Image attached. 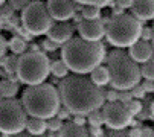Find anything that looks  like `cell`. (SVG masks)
<instances>
[{
  "label": "cell",
  "instance_id": "obj_32",
  "mask_svg": "<svg viewBox=\"0 0 154 137\" xmlns=\"http://www.w3.org/2000/svg\"><path fill=\"white\" fill-rule=\"evenodd\" d=\"M105 101H107V102H115V101H119V90L112 88V90L105 91Z\"/></svg>",
  "mask_w": 154,
  "mask_h": 137
},
{
  "label": "cell",
  "instance_id": "obj_46",
  "mask_svg": "<svg viewBox=\"0 0 154 137\" xmlns=\"http://www.w3.org/2000/svg\"><path fill=\"white\" fill-rule=\"evenodd\" d=\"M5 2H6V0H0V5H3Z\"/></svg>",
  "mask_w": 154,
  "mask_h": 137
},
{
  "label": "cell",
  "instance_id": "obj_22",
  "mask_svg": "<svg viewBox=\"0 0 154 137\" xmlns=\"http://www.w3.org/2000/svg\"><path fill=\"white\" fill-rule=\"evenodd\" d=\"M17 64H18V55H15V53H12L9 56H5L2 59V65L5 68V72H8L9 75L17 73Z\"/></svg>",
  "mask_w": 154,
  "mask_h": 137
},
{
  "label": "cell",
  "instance_id": "obj_31",
  "mask_svg": "<svg viewBox=\"0 0 154 137\" xmlns=\"http://www.w3.org/2000/svg\"><path fill=\"white\" fill-rule=\"evenodd\" d=\"M8 2L14 6V9L15 11H23L32 0H8Z\"/></svg>",
  "mask_w": 154,
  "mask_h": 137
},
{
  "label": "cell",
  "instance_id": "obj_39",
  "mask_svg": "<svg viewBox=\"0 0 154 137\" xmlns=\"http://www.w3.org/2000/svg\"><path fill=\"white\" fill-rule=\"evenodd\" d=\"M89 134L95 135V137H99V135H104V129H102V126H90Z\"/></svg>",
  "mask_w": 154,
  "mask_h": 137
},
{
  "label": "cell",
  "instance_id": "obj_28",
  "mask_svg": "<svg viewBox=\"0 0 154 137\" xmlns=\"http://www.w3.org/2000/svg\"><path fill=\"white\" fill-rule=\"evenodd\" d=\"M76 3H81V5H96V6H110L115 0H75Z\"/></svg>",
  "mask_w": 154,
  "mask_h": 137
},
{
  "label": "cell",
  "instance_id": "obj_15",
  "mask_svg": "<svg viewBox=\"0 0 154 137\" xmlns=\"http://www.w3.org/2000/svg\"><path fill=\"white\" fill-rule=\"evenodd\" d=\"M26 129L29 134L34 135H41L48 131V120L46 119H41V117H34L31 116V119H28V125Z\"/></svg>",
  "mask_w": 154,
  "mask_h": 137
},
{
  "label": "cell",
  "instance_id": "obj_12",
  "mask_svg": "<svg viewBox=\"0 0 154 137\" xmlns=\"http://www.w3.org/2000/svg\"><path fill=\"white\" fill-rule=\"evenodd\" d=\"M75 29H76V25L69 23L67 20H66V21H57V23L52 25V28L48 31V38H51L55 43H58L60 46H63L64 43H67L73 37Z\"/></svg>",
  "mask_w": 154,
  "mask_h": 137
},
{
  "label": "cell",
  "instance_id": "obj_33",
  "mask_svg": "<svg viewBox=\"0 0 154 137\" xmlns=\"http://www.w3.org/2000/svg\"><path fill=\"white\" fill-rule=\"evenodd\" d=\"M133 99V93H131V90H119V101L127 104Z\"/></svg>",
  "mask_w": 154,
  "mask_h": 137
},
{
  "label": "cell",
  "instance_id": "obj_38",
  "mask_svg": "<svg viewBox=\"0 0 154 137\" xmlns=\"http://www.w3.org/2000/svg\"><path fill=\"white\" fill-rule=\"evenodd\" d=\"M115 3H116L118 6H121V8L127 9V8H131V6H133L134 0H115Z\"/></svg>",
  "mask_w": 154,
  "mask_h": 137
},
{
  "label": "cell",
  "instance_id": "obj_26",
  "mask_svg": "<svg viewBox=\"0 0 154 137\" xmlns=\"http://www.w3.org/2000/svg\"><path fill=\"white\" fill-rule=\"evenodd\" d=\"M127 107H128L130 113L133 114V116H139V114L142 113V110H143V105H142L140 99H136V98H133L130 102H127Z\"/></svg>",
  "mask_w": 154,
  "mask_h": 137
},
{
  "label": "cell",
  "instance_id": "obj_3",
  "mask_svg": "<svg viewBox=\"0 0 154 137\" xmlns=\"http://www.w3.org/2000/svg\"><path fill=\"white\" fill-rule=\"evenodd\" d=\"M21 102H23L29 116L41 119H51L57 116L63 104L60 90H57V87L49 82L29 85L23 91Z\"/></svg>",
  "mask_w": 154,
  "mask_h": 137
},
{
  "label": "cell",
  "instance_id": "obj_9",
  "mask_svg": "<svg viewBox=\"0 0 154 137\" xmlns=\"http://www.w3.org/2000/svg\"><path fill=\"white\" fill-rule=\"evenodd\" d=\"M102 113H104L105 125L110 129H125L127 126L131 125V120L134 117L133 114L130 113L127 104H124L121 101L104 104Z\"/></svg>",
  "mask_w": 154,
  "mask_h": 137
},
{
  "label": "cell",
  "instance_id": "obj_13",
  "mask_svg": "<svg viewBox=\"0 0 154 137\" xmlns=\"http://www.w3.org/2000/svg\"><path fill=\"white\" fill-rule=\"evenodd\" d=\"M128 53L131 55L136 62H146L148 59H151L154 56V46L152 41H146V40H139L136 41L133 46H130Z\"/></svg>",
  "mask_w": 154,
  "mask_h": 137
},
{
  "label": "cell",
  "instance_id": "obj_47",
  "mask_svg": "<svg viewBox=\"0 0 154 137\" xmlns=\"http://www.w3.org/2000/svg\"><path fill=\"white\" fill-rule=\"evenodd\" d=\"M152 29H154V25H152ZM152 46H154V37H152Z\"/></svg>",
  "mask_w": 154,
  "mask_h": 137
},
{
  "label": "cell",
  "instance_id": "obj_7",
  "mask_svg": "<svg viewBox=\"0 0 154 137\" xmlns=\"http://www.w3.org/2000/svg\"><path fill=\"white\" fill-rule=\"evenodd\" d=\"M28 125V111L20 102L12 98L0 99V132L5 135L21 134Z\"/></svg>",
  "mask_w": 154,
  "mask_h": 137
},
{
  "label": "cell",
  "instance_id": "obj_8",
  "mask_svg": "<svg viewBox=\"0 0 154 137\" xmlns=\"http://www.w3.org/2000/svg\"><path fill=\"white\" fill-rule=\"evenodd\" d=\"M54 17L49 12L48 3L43 0H32V2L21 11V25H23L32 35H43L54 25Z\"/></svg>",
  "mask_w": 154,
  "mask_h": 137
},
{
  "label": "cell",
  "instance_id": "obj_21",
  "mask_svg": "<svg viewBox=\"0 0 154 137\" xmlns=\"http://www.w3.org/2000/svg\"><path fill=\"white\" fill-rule=\"evenodd\" d=\"M87 123L90 126H102L105 125V119H104V113L102 110H93L90 114H87Z\"/></svg>",
  "mask_w": 154,
  "mask_h": 137
},
{
  "label": "cell",
  "instance_id": "obj_6",
  "mask_svg": "<svg viewBox=\"0 0 154 137\" xmlns=\"http://www.w3.org/2000/svg\"><path fill=\"white\" fill-rule=\"evenodd\" d=\"M51 58L41 50H26L18 55L17 78L28 85L41 84L51 75Z\"/></svg>",
  "mask_w": 154,
  "mask_h": 137
},
{
  "label": "cell",
  "instance_id": "obj_1",
  "mask_svg": "<svg viewBox=\"0 0 154 137\" xmlns=\"http://www.w3.org/2000/svg\"><path fill=\"white\" fill-rule=\"evenodd\" d=\"M60 96L63 105H66L72 114H90L93 110L102 108L105 104V93L96 85L92 78L82 73L67 75L60 82Z\"/></svg>",
  "mask_w": 154,
  "mask_h": 137
},
{
  "label": "cell",
  "instance_id": "obj_20",
  "mask_svg": "<svg viewBox=\"0 0 154 137\" xmlns=\"http://www.w3.org/2000/svg\"><path fill=\"white\" fill-rule=\"evenodd\" d=\"M69 70L70 68L67 67V64L64 62V59H55L52 61L51 64V73L55 76V78H66L69 75Z\"/></svg>",
  "mask_w": 154,
  "mask_h": 137
},
{
  "label": "cell",
  "instance_id": "obj_36",
  "mask_svg": "<svg viewBox=\"0 0 154 137\" xmlns=\"http://www.w3.org/2000/svg\"><path fill=\"white\" fill-rule=\"evenodd\" d=\"M142 85L146 93H154V79H145L142 82Z\"/></svg>",
  "mask_w": 154,
  "mask_h": 137
},
{
  "label": "cell",
  "instance_id": "obj_19",
  "mask_svg": "<svg viewBox=\"0 0 154 137\" xmlns=\"http://www.w3.org/2000/svg\"><path fill=\"white\" fill-rule=\"evenodd\" d=\"M18 91V84L12 79L0 81V95L3 98H14Z\"/></svg>",
  "mask_w": 154,
  "mask_h": 137
},
{
  "label": "cell",
  "instance_id": "obj_40",
  "mask_svg": "<svg viewBox=\"0 0 154 137\" xmlns=\"http://www.w3.org/2000/svg\"><path fill=\"white\" fill-rule=\"evenodd\" d=\"M73 122H75V123H78V125H85V123H87V119H85L84 114H75Z\"/></svg>",
  "mask_w": 154,
  "mask_h": 137
},
{
  "label": "cell",
  "instance_id": "obj_35",
  "mask_svg": "<svg viewBox=\"0 0 154 137\" xmlns=\"http://www.w3.org/2000/svg\"><path fill=\"white\" fill-rule=\"evenodd\" d=\"M70 114H72V111H70V110H69L67 107L64 105V107H61V108L58 110V113H57V116H58L60 119H63V120H64V119H67V117H70Z\"/></svg>",
  "mask_w": 154,
  "mask_h": 137
},
{
  "label": "cell",
  "instance_id": "obj_30",
  "mask_svg": "<svg viewBox=\"0 0 154 137\" xmlns=\"http://www.w3.org/2000/svg\"><path fill=\"white\" fill-rule=\"evenodd\" d=\"M131 93H133V98H136V99H145L146 91H145L143 85L139 82V84H136L133 88H131Z\"/></svg>",
  "mask_w": 154,
  "mask_h": 137
},
{
  "label": "cell",
  "instance_id": "obj_24",
  "mask_svg": "<svg viewBox=\"0 0 154 137\" xmlns=\"http://www.w3.org/2000/svg\"><path fill=\"white\" fill-rule=\"evenodd\" d=\"M48 120V131H49V135H55L57 132L60 134V129L63 128V119H60L58 116H54L51 119H46Z\"/></svg>",
  "mask_w": 154,
  "mask_h": 137
},
{
  "label": "cell",
  "instance_id": "obj_25",
  "mask_svg": "<svg viewBox=\"0 0 154 137\" xmlns=\"http://www.w3.org/2000/svg\"><path fill=\"white\" fill-rule=\"evenodd\" d=\"M140 70H142V76L145 79H154V56L151 59H148L146 62H143Z\"/></svg>",
  "mask_w": 154,
  "mask_h": 137
},
{
  "label": "cell",
  "instance_id": "obj_5",
  "mask_svg": "<svg viewBox=\"0 0 154 137\" xmlns=\"http://www.w3.org/2000/svg\"><path fill=\"white\" fill-rule=\"evenodd\" d=\"M142 23L133 14L112 15L107 23V40L115 47H130L142 37Z\"/></svg>",
  "mask_w": 154,
  "mask_h": 137
},
{
  "label": "cell",
  "instance_id": "obj_4",
  "mask_svg": "<svg viewBox=\"0 0 154 137\" xmlns=\"http://www.w3.org/2000/svg\"><path fill=\"white\" fill-rule=\"evenodd\" d=\"M107 67L110 70V85L116 90H131L142 79L139 62L121 47L107 55Z\"/></svg>",
  "mask_w": 154,
  "mask_h": 137
},
{
  "label": "cell",
  "instance_id": "obj_43",
  "mask_svg": "<svg viewBox=\"0 0 154 137\" xmlns=\"http://www.w3.org/2000/svg\"><path fill=\"white\" fill-rule=\"evenodd\" d=\"M149 114H151V117L154 119V101L149 104Z\"/></svg>",
  "mask_w": 154,
  "mask_h": 137
},
{
  "label": "cell",
  "instance_id": "obj_44",
  "mask_svg": "<svg viewBox=\"0 0 154 137\" xmlns=\"http://www.w3.org/2000/svg\"><path fill=\"white\" fill-rule=\"evenodd\" d=\"M29 49H31V50H40V47H38L37 44H31V46H29Z\"/></svg>",
  "mask_w": 154,
  "mask_h": 137
},
{
  "label": "cell",
  "instance_id": "obj_16",
  "mask_svg": "<svg viewBox=\"0 0 154 137\" xmlns=\"http://www.w3.org/2000/svg\"><path fill=\"white\" fill-rule=\"evenodd\" d=\"M58 135H90V134H89V128H85V125H78L72 120L63 125Z\"/></svg>",
  "mask_w": 154,
  "mask_h": 137
},
{
  "label": "cell",
  "instance_id": "obj_37",
  "mask_svg": "<svg viewBox=\"0 0 154 137\" xmlns=\"http://www.w3.org/2000/svg\"><path fill=\"white\" fill-rule=\"evenodd\" d=\"M6 46L8 43L5 41V38L0 35V64H2V59L5 58V52H6Z\"/></svg>",
  "mask_w": 154,
  "mask_h": 137
},
{
  "label": "cell",
  "instance_id": "obj_2",
  "mask_svg": "<svg viewBox=\"0 0 154 137\" xmlns=\"http://www.w3.org/2000/svg\"><path fill=\"white\" fill-rule=\"evenodd\" d=\"M61 58L73 73H92L107 58L105 46L101 41L85 40L82 37H72L63 44Z\"/></svg>",
  "mask_w": 154,
  "mask_h": 137
},
{
  "label": "cell",
  "instance_id": "obj_42",
  "mask_svg": "<svg viewBox=\"0 0 154 137\" xmlns=\"http://www.w3.org/2000/svg\"><path fill=\"white\" fill-rule=\"evenodd\" d=\"M142 134H143V135H154V129L145 126V128H142Z\"/></svg>",
  "mask_w": 154,
  "mask_h": 137
},
{
  "label": "cell",
  "instance_id": "obj_17",
  "mask_svg": "<svg viewBox=\"0 0 154 137\" xmlns=\"http://www.w3.org/2000/svg\"><path fill=\"white\" fill-rule=\"evenodd\" d=\"M90 78L92 81L99 85V87H104L107 84H110V70H108V67L105 65H98L95 70L90 73Z\"/></svg>",
  "mask_w": 154,
  "mask_h": 137
},
{
  "label": "cell",
  "instance_id": "obj_10",
  "mask_svg": "<svg viewBox=\"0 0 154 137\" xmlns=\"http://www.w3.org/2000/svg\"><path fill=\"white\" fill-rule=\"evenodd\" d=\"M110 18H95L87 20L84 18L76 25V31L79 32V37L92 41H101L105 37L107 32V23Z\"/></svg>",
  "mask_w": 154,
  "mask_h": 137
},
{
  "label": "cell",
  "instance_id": "obj_18",
  "mask_svg": "<svg viewBox=\"0 0 154 137\" xmlns=\"http://www.w3.org/2000/svg\"><path fill=\"white\" fill-rule=\"evenodd\" d=\"M8 46H9L11 52H12V53H15V55H21V53H25V52L28 50V47H29L28 40H25L23 37H20V35H14V37L9 40Z\"/></svg>",
  "mask_w": 154,
  "mask_h": 137
},
{
  "label": "cell",
  "instance_id": "obj_41",
  "mask_svg": "<svg viewBox=\"0 0 154 137\" xmlns=\"http://www.w3.org/2000/svg\"><path fill=\"white\" fill-rule=\"evenodd\" d=\"M128 135H143V134H142V128H139V126H133V128L128 131Z\"/></svg>",
  "mask_w": 154,
  "mask_h": 137
},
{
  "label": "cell",
  "instance_id": "obj_11",
  "mask_svg": "<svg viewBox=\"0 0 154 137\" xmlns=\"http://www.w3.org/2000/svg\"><path fill=\"white\" fill-rule=\"evenodd\" d=\"M48 8L52 17L57 21L72 20L76 14V2L75 0H48Z\"/></svg>",
  "mask_w": 154,
  "mask_h": 137
},
{
  "label": "cell",
  "instance_id": "obj_27",
  "mask_svg": "<svg viewBox=\"0 0 154 137\" xmlns=\"http://www.w3.org/2000/svg\"><path fill=\"white\" fill-rule=\"evenodd\" d=\"M14 6L8 2V0H6V2L3 3V5H0V17H2L5 21H8V20H11L12 18V14H14Z\"/></svg>",
  "mask_w": 154,
  "mask_h": 137
},
{
  "label": "cell",
  "instance_id": "obj_34",
  "mask_svg": "<svg viewBox=\"0 0 154 137\" xmlns=\"http://www.w3.org/2000/svg\"><path fill=\"white\" fill-rule=\"evenodd\" d=\"M152 37H154V29L149 28V26H143L142 29V40H146V41H152Z\"/></svg>",
  "mask_w": 154,
  "mask_h": 137
},
{
  "label": "cell",
  "instance_id": "obj_14",
  "mask_svg": "<svg viewBox=\"0 0 154 137\" xmlns=\"http://www.w3.org/2000/svg\"><path fill=\"white\" fill-rule=\"evenodd\" d=\"M131 14L140 21L154 20V0H134L131 6Z\"/></svg>",
  "mask_w": 154,
  "mask_h": 137
},
{
  "label": "cell",
  "instance_id": "obj_23",
  "mask_svg": "<svg viewBox=\"0 0 154 137\" xmlns=\"http://www.w3.org/2000/svg\"><path fill=\"white\" fill-rule=\"evenodd\" d=\"M81 14H82V17L87 18V20L101 18V6H96V5H84Z\"/></svg>",
  "mask_w": 154,
  "mask_h": 137
},
{
  "label": "cell",
  "instance_id": "obj_29",
  "mask_svg": "<svg viewBox=\"0 0 154 137\" xmlns=\"http://www.w3.org/2000/svg\"><path fill=\"white\" fill-rule=\"evenodd\" d=\"M58 46H60V44H58V43H55V41H54V40H51V38H46L45 41L41 43V47L45 49L46 52H52V53L58 50Z\"/></svg>",
  "mask_w": 154,
  "mask_h": 137
},
{
  "label": "cell",
  "instance_id": "obj_45",
  "mask_svg": "<svg viewBox=\"0 0 154 137\" xmlns=\"http://www.w3.org/2000/svg\"><path fill=\"white\" fill-rule=\"evenodd\" d=\"M3 23H5V20H3L2 17H0V26H2V25H3Z\"/></svg>",
  "mask_w": 154,
  "mask_h": 137
}]
</instances>
